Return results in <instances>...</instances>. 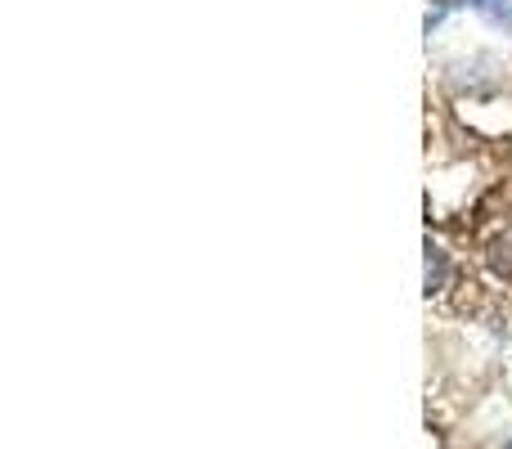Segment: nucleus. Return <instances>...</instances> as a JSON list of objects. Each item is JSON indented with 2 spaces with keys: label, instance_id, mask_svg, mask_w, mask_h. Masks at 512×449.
Segmentation results:
<instances>
[{
  "label": "nucleus",
  "instance_id": "nucleus-3",
  "mask_svg": "<svg viewBox=\"0 0 512 449\" xmlns=\"http://www.w3.org/2000/svg\"><path fill=\"white\" fill-rule=\"evenodd\" d=\"M504 449H512V441H508V445H504Z\"/></svg>",
  "mask_w": 512,
  "mask_h": 449
},
{
  "label": "nucleus",
  "instance_id": "nucleus-2",
  "mask_svg": "<svg viewBox=\"0 0 512 449\" xmlns=\"http://www.w3.org/2000/svg\"><path fill=\"white\" fill-rule=\"evenodd\" d=\"M490 270H495L504 283H512V229L490 247Z\"/></svg>",
  "mask_w": 512,
  "mask_h": 449
},
{
  "label": "nucleus",
  "instance_id": "nucleus-1",
  "mask_svg": "<svg viewBox=\"0 0 512 449\" xmlns=\"http://www.w3.org/2000/svg\"><path fill=\"white\" fill-rule=\"evenodd\" d=\"M445 274H450V261H445V252L427 243V297L445 288Z\"/></svg>",
  "mask_w": 512,
  "mask_h": 449
}]
</instances>
